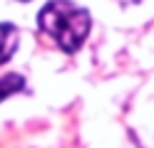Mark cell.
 <instances>
[{"label":"cell","instance_id":"cell-1","mask_svg":"<svg viewBox=\"0 0 154 148\" xmlns=\"http://www.w3.org/2000/svg\"><path fill=\"white\" fill-rule=\"evenodd\" d=\"M37 25L47 37H52L60 45V49L72 54L87 39L92 17L72 0H50L37 15Z\"/></svg>","mask_w":154,"mask_h":148},{"label":"cell","instance_id":"cell-2","mask_svg":"<svg viewBox=\"0 0 154 148\" xmlns=\"http://www.w3.org/2000/svg\"><path fill=\"white\" fill-rule=\"evenodd\" d=\"M15 49H17V27L3 22L0 25V64H5L15 54Z\"/></svg>","mask_w":154,"mask_h":148},{"label":"cell","instance_id":"cell-3","mask_svg":"<svg viewBox=\"0 0 154 148\" xmlns=\"http://www.w3.org/2000/svg\"><path fill=\"white\" fill-rule=\"evenodd\" d=\"M23 86H25V79L20 74H5L0 79V101L8 99V96H13V94H17Z\"/></svg>","mask_w":154,"mask_h":148}]
</instances>
